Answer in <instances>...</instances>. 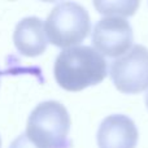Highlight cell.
Segmentation results:
<instances>
[{"mask_svg": "<svg viewBox=\"0 0 148 148\" xmlns=\"http://www.w3.org/2000/svg\"><path fill=\"white\" fill-rule=\"evenodd\" d=\"M55 79L66 91H82L99 84L108 75L104 56L88 46L62 49L55 60Z\"/></svg>", "mask_w": 148, "mask_h": 148, "instance_id": "cell-1", "label": "cell"}, {"mask_svg": "<svg viewBox=\"0 0 148 148\" xmlns=\"http://www.w3.org/2000/svg\"><path fill=\"white\" fill-rule=\"evenodd\" d=\"M70 116L59 101L38 104L27 118L26 135L40 148H70Z\"/></svg>", "mask_w": 148, "mask_h": 148, "instance_id": "cell-2", "label": "cell"}, {"mask_svg": "<svg viewBox=\"0 0 148 148\" xmlns=\"http://www.w3.org/2000/svg\"><path fill=\"white\" fill-rule=\"evenodd\" d=\"M44 30L48 42L53 46L64 49L77 47L90 34V14L78 3H59L47 17Z\"/></svg>", "mask_w": 148, "mask_h": 148, "instance_id": "cell-3", "label": "cell"}, {"mask_svg": "<svg viewBox=\"0 0 148 148\" xmlns=\"http://www.w3.org/2000/svg\"><path fill=\"white\" fill-rule=\"evenodd\" d=\"M114 87L123 94H139L148 88V48L133 46L117 57L109 69Z\"/></svg>", "mask_w": 148, "mask_h": 148, "instance_id": "cell-4", "label": "cell"}, {"mask_svg": "<svg viewBox=\"0 0 148 148\" xmlns=\"http://www.w3.org/2000/svg\"><path fill=\"white\" fill-rule=\"evenodd\" d=\"M133 27L126 18L103 17L92 30V48L108 57H120L131 48Z\"/></svg>", "mask_w": 148, "mask_h": 148, "instance_id": "cell-5", "label": "cell"}, {"mask_svg": "<svg viewBox=\"0 0 148 148\" xmlns=\"http://www.w3.org/2000/svg\"><path fill=\"white\" fill-rule=\"evenodd\" d=\"M139 133L134 121L125 114H110L97 130L99 148H135Z\"/></svg>", "mask_w": 148, "mask_h": 148, "instance_id": "cell-6", "label": "cell"}, {"mask_svg": "<svg viewBox=\"0 0 148 148\" xmlns=\"http://www.w3.org/2000/svg\"><path fill=\"white\" fill-rule=\"evenodd\" d=\"M13 42L17 51L23 56H40L48 46L43 21L38 17L22 18L14 29Z\"/></svg>", "mask_w": 148, "mask_h": 148, "instance_id": "cell-7", "label": "cell"}, {"mask_svg": "<svg viewBox=\"0 0 148 148\" xmlns=\"http://www.w3.org/2000/svg\"><path fill=\"white\" fill-rule=\"evenodd\" d=\"M97 12L104 14L105 17H127L135 13L139 7V1L130 0H118V1H94Z\"/></svg>", "mask_w": 148, "mask_h": 148, "instance_id": "cell-8", "label": "cell"}, {"mask_svg": "<svg viewBox=\"0 0 148 148\" xmlns=\"http://www.w3.org/2000/svg\"><path fill=\"white\" fill-rule=\"evenodd\" d=\"M9 148H40V147L34 144L33 142L27 138V135L23 133V134H21L20 136H17V138L10 143Z\"/></svg>", "mask_w": 148, "mask_h": 148, "instance_id": "cell-9", "label": "cell"}, {"mask_svg": "<svg viewBox=\"0 0 148 148\" xmlns=\"http://www.w3.org/2000/svg\"><path fill=\"white\" fill-rule=\"evenodd\" d=\"M146 105H147V109H148V88L146 91Z\"/></svg>", "mask_w": 148, "mask_h": 148, "instance_id": "cell-10", "label": "cell"}, {"mask_svg": "<svg viewBox=\"0 0 148 148\" xmlns=\"http://www.w3.org/2000/svg\"><path fill=\"white\" fill-rule=\"evenodd\" d=\"M0 147H1V139H0Z\"/></svg>", "mask_w": 148, "mask_h": 148, "instance_id": "cell-11", "label": "cell"}, {"mask_svg": "<svg viewBox=\"0 0 148 148\" xmlns=\"http://www.w3.org/2000/svg\"><path fill=\"white\" fill-rule=\"evenodd\" d=\"M0 77H1V72H0Z\"/></svg>", "mask_w": 148, "mask_h": 148, "instance_id": "cell-12", "label": "cell"}]
</instances>
